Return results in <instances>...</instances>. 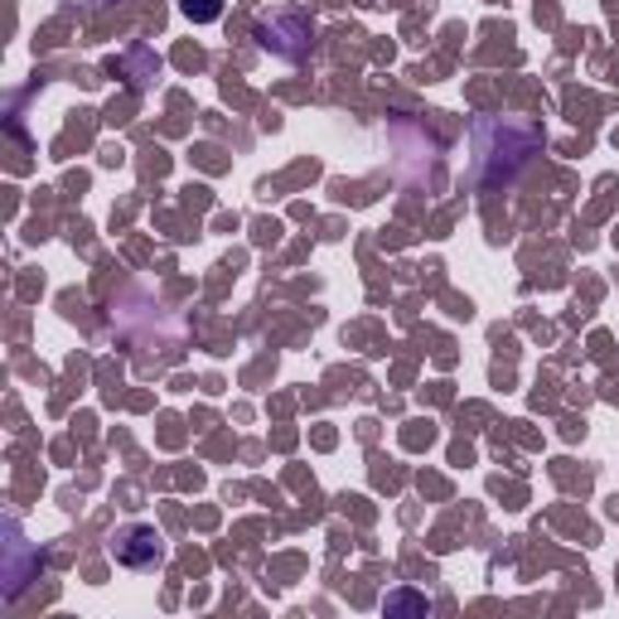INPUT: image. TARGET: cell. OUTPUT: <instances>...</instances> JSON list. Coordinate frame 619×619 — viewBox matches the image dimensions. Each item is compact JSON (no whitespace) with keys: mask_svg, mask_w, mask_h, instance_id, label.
Segmentation results:
<instances>
[{"mask_svg":"<svg viewBox=\"0 0 619 619\" xmlns=\"http://www.w3.org/2000/svg\"><path fill=\"white\" fill-rule=\"evenodd\" d=\"M256 44L276 58H306L310 49V20L300 15H272L256 25Z\"/></svg>","mask_w":619,"mask_h":619,"instance_id":"obj_1","label":"cell"},{"mask_svg":"<svg viewBox=\"0 0 619 619\" xmlns=\"http://www.w3.org/2000/svg\"><path fill=\"white\" fill-rule=\"evenodd\" d=\"M68 5H83V10H102V5H122V0H68Z\"/></svg>","mask_w":619,"mask_h":619,"instance_id":"obj_4","label":"cell"},{"mask_svg":"<svg viewBox=\"0 0 619 619\" xmlns=\"http://www.w3.org/2000/svg\"><path fill=\"white\" fill-rule=\"evenodd\" d=\"M116 557H122L126 566H150L165 557V547H160V532L156 528H126L116 537Z\"/></svg>","mask_w":619,"mask_h":619,"instance_id":"obj_2","label":"cell"},{"mask_svg":"<svg viewBox=\"0 0 619 619\" xmlns=\"http://www.w3.org/2000/svg\"><path fill=\"white\" fill-rule=\"evenodd\" d=\"M180 10L194 20V25H208V20L223 15V0H180Z\"/></svg>","mask_w":619,"mask_h":619,"instance_id":"obj_3","label":"cell"}]
</instances>
